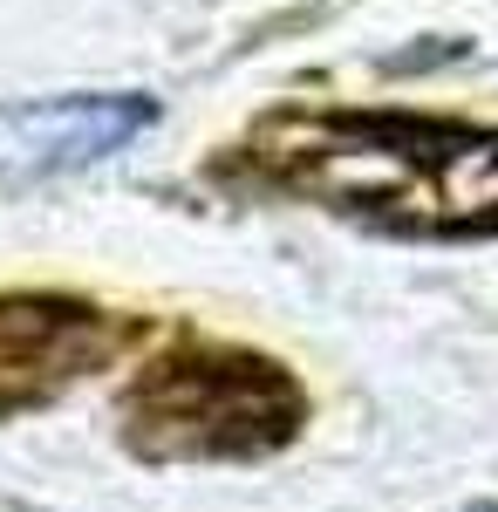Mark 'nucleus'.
<instances>
[{
  "instance_id": "obj_1",
  "label": "nucleus",
  "mask_w": 498,
  "mask_h": 512,
  "mask_svg": "<svg viewBox=\"0 0 498 512\" xmlns=\"http://www.w3.org/2000/svg\"><path fill=\"white\" fill-rule=\"evenodd\" d=\"M485 512H498V506H485Z\"/></svg>"
}]
</instances>
